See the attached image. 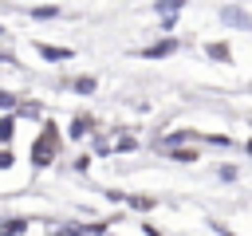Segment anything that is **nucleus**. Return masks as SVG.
Here are the masks:
<instances>
[{
  "instance_id": "7ed1b4c3",
  "label": "nucleus",
  "mask_w": 252,
  "mask_h": 236,
  "mask_svg": "<svg viewBox=\"0 0 252 236\" xmlns=\"http://www.w3.org/2000/svg\"><path fill=\"white\" fill-rule=\"evenodd\" d=\"M209 55H213V59H220V63H228V59H232L228 43H209Z\"/></svg>"
},
{
  "instance_id": "f257e3e1",
  "label": "nucleus",
  "mask_w": 252,
  "mask_h": 236,
  "mask_svg": "<svg viewBox=\"0 0 252 236\" xmlns=\"http://www.w3.org/2000/svg\"><path fill=\"white\" fill-rule=\"evenodd\" d=\"M55 142H59V138H55V130L47 126V130H43V134L35 138V149H32V161H35V165H47V161H51V153H55Z\"/></svg>"
},
{
  "instance_id": "20e7f679",
  "label": "nucleus",
  "mask_w": 252,
  "mask_h": 236,
  "mask_svg": "<svg viewBox=\"0 0 252 236\" xmlns=\"http://www.w3.org/2000/svg\"><path fill=\"white\" fill-rule=\"evenodd\" d=\"M224 20H228V24H240V28H252V20H248V16H240L236 8H224Z\"/></svg>"
},
{
  "instance_id": "f03ea898",
  "label": "nucleus",
  "mask_w": 252,
  "mask_h": 236,
  "mask_svg": "<svg viewBox=\"0 0 252 236\" xmlns=\"http://www.w3.org/2000/svg\"><path fill=\"white\" fill-rule=\"evenodd\" d=\"M173 47H177V43H173V39H161V43H154V47H146V51H142V55H146V59H158V55H169V51H173Z\"/></svg>"
},
{
  "instance_id": "423d86ee",
  "label": "nucleus",
  "mask_w": 252,
  "mask_h": 236,
  "mask_svg": "<svg viewBox=\"0 0 252 236\" xmlns=\"http://www.w3.org/2000/svg\"><path fill=\"white\" fill-rule=\"evenodd\" d=\"M181 4H185V0H158V12H161V16L169 20V16H173V12L181 8Z\"/></svg>"
},
{
  "instance_id": "1a4fd4ad",
  "label": "nucleus",
  "mask_w": 252,
  "mask_h": 236,
  "mask_svg": "<svg viewBox=\"0 0 252 236\" xmlns=\"http://www.w3.org/2000/svg\"><path fill=\"white\" fill-rule=\"evenodd\" d=\"M130 205H134V208H150L154 201H150V197H130Z\"/></svg>"
},
{
  "instance_id": "6e6552de",
  "label": "nucleus",
  "mask_w": 252,
  "mask_h": 236,
  "mask_svg": "<svg viewBox=\"0 0 252 236\" xmlns=\"http://www.w3.org/2000/svg\"><path fill=\"white\" fill-rule=\"evenodd\" d=\"M4 232H8V236H20V232H24V220H4Z\"/></svg>"
},
{
  "instance_id": "0eeeda50",
  "label": "nucleus",
  "mask_w": 252,
  "mask_h": 236,
  "mask_svg": "<svg viewBox=\"0 0 252 236\" xmlns=\"http://www.w3.org/2000/svg\"><path fill=\"white\" fill-rule=\"evenodd\" d=\"M87 126H91V118H75V122H71V138H79V134H87Z\"/></svg>"
},
{
  "instance_id": "39448f33",
  "label": "nucleus",
  "mask_w": 252,
  "mask_h": 236,
  "mask_svg": "<svg viewBox=\"0 0 252 236\" xmlns=\"http://www.w3.org/2000/svg\"><path fill=\"white\" fill-rule=\"evenodd\" d=\"M39 55H43V59H67L71 51H63V47H47V43H39Z\"/></svg>"
},
{
  "instance_id": "9d476101",
  "label": "nucleus",
  "mask_w": 252,
  "mask_h": 236,
  "mask_svg": "<svg viewBox=\"0 0 252 236\" xmlns=\"http://www.w3.org/2000/svg\"><path fill=\"white\" fill-rule=\"evenodd\" d=\"M8 138H12V122L4 118V122H0V142H8Z\"/></svg>"
}]
</instances>
